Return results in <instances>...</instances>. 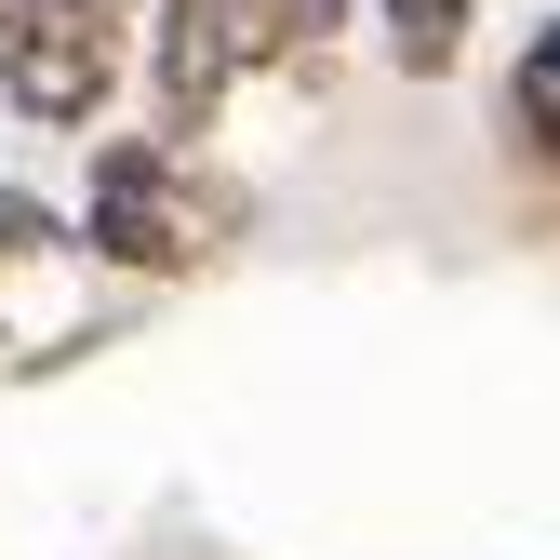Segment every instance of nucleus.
<instances>
[{"label": "nucleus", "instance_id": "7ed1b4c3", "mask_svg": "<svg viewBox=\"0 0 560 560\" xmlns=\"http://www.w3.org/2000/svg\"><path fill=\"white\" fill-rule=\"evenodd\" d=\"M241 81L254 67H241V14L228 0H148V133L161 148H214Z\"/></svg>", "mask_w": 560, "mask_h": 560}, {"label": "nucleus", "instance_id": "f03ea898", "mask_svg": "<svg viewBox=\"0 0 560 560\" xmlns=\"http://www.w3.org/2000/svg\"><path fill=\"white\" fill-rule=\"evenodd\" d=\"M120 94H148V0H0V107L27 133L107 148Z\"/></svg>", "mask_w": 560, "mask_h": 560}, {"label": "nucleus", "instance_id": "0eeeda50", "mask_svg": "<svg viewBox=\"0 0 560 560\" xmlns=\"http://www.w3.org/2000/svg\"><path fill=\"white\" fill-rule=\"evenodd\" d=\"M347 14H374V0H307V27H320V40H334V27H347Z\"/></svg>", "mask_w": 560, "mask_h": 560}, {"label": "nucleus", "instance_id": "6e6552de", "mask_svg": "<svg viewBox=\"0 0 560 560\" xmlns=\"http://www.w3.org/2000/svg\"><path fill=\"white\" fill-rule=\"evenodd\" d=\"M0 334H14V280H0Z\"/></svg>", "mask_w": 560, "mask_h": 560}, {"label": "nucleus", "instance_id": "20e7f679", "mask_svg": "<svg viewBox=\"0 0 560 560\" xmlns=\"http://www.w3.org/2000/svg\"><path fill=\"white\" fill-rule=\"evenodd\" d=\"M494 148H508L521 187L560 200V14H534L508 40V67H494Z\"/></svg>", "mask_w": 560, "mask_h": 560}, {"label": "nucleus", "instance_id": "39448f33", "mask_svg": "<svg viewBox=\"0 0 560 560\" xmlns=\"http://www.w3.org/2000/svg\"><path fill=\"white\" fill-rule=\"evenodd\" d=\"M374 40H387V67H400V81L428 94V81H454V67H467L480 0H374Z\"/></svg>", "mask_w": 560, "mask_h": 560}, {"label": "nucleus", "instance_id": "f257e3e1", "mask_svg": "<svg viewBox=\"0 0 560 560\" xmlns=\"http://www.w3.org/2000/svg\"><path fill=\"white\" fill-rule=\"evenodd\" d=\"M67 214H81V254L120 267V280H200V267H228V241L254 228V200H241V174H214V148L107 133Z\"/></svg>", "mask_w": 560, "mask_h": 560}, {"label": "nucleus", "instance_id": "423d86ee", "mask_svg": "<svg viewBox=\"0 0 560 560\" xmlns=\"http://www.w3.org/2000/svg\"><path fill=\"white\" fill-rule=\"evenodd\" d=\"M54 254H81V214H54L40 187L0 174V280H27V267H54Z\"/></svg>", "mask_w": 560, "mask_h": 560}]
</instances>
